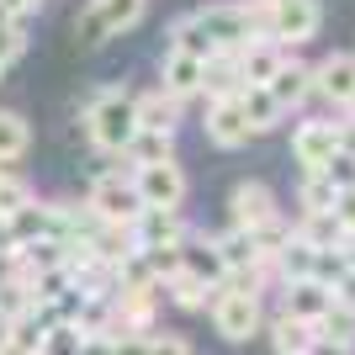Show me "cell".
<instances>
[{"mask_svg":"<svg viewBox=\"0 0 355 355\" xmlns=\"http://www.w3.org/2000/svg\"><path fill=\"white\" fill-rule=\"evenodd\" d=\"M85 133H90V144L101 148V154L122 159V148L133 144V133H138V122H133V96H128L122 85L96 90V96H90V106H85Z\"/></svg>","mask_w":355,"mask_h":355,"instance_id":"6da1fadb","label":"cell"},{"mask_svg":"<svg viewBox=\"0 0 355 355\" xmlns=\"http://www.w3.org/2000/svg\"><path fill=\"white\" fill-rule=\"evenodd\" d=\"M90 218L101 228H133L138 223V191H133V170H101L90 180V196H85Z\"/></svg>","mask_w":355,"mask_h":355,"instance_id":"7a4b0ae2","label":"cell"},{"mask_svg":"<svg viewBox=\"0 0 355 355\" xmlns=\"http://www.w3.org/2000/svg\"><path fill=\"white\" fill-rule=\"evenodd\" d=\"M212 329H218L228 345H250L254 334L266 329L260 297L254 292H234V286H218V292H212Z\"/></svg>","mask_w":355,"mask_h":355,"instance_id":"3957f363","label":"cell"},{"mask_svg":"<svg viewBox=\"0 0 355 355\" xmlns=\"http://www.w3.org/2000/svg\"><path fill=\"white\" fill-rule=\"evenodd\" d=\"M191 21L202 27V37H207L212 53H239V48L254 43L244 0H218V6H202V11H191Z\"/></svg>","mask_w":355,"mask_h":355,"instance_id":"277c9868","label":"cell"},{"mask_svg":"<svg viewBox=\"0 0 355 355\" xmlns=\"http://www.w3.org/2000/svg\"><path fill=\"white\" fill-rule=\"evenodd\" d=\"M148 0H90L85 11H80V43H106V37H122V32H133L144 21Z\"/></svg>","mask_w":355,"mask_h":355,"instance_id":"5b68a950","label":"cell"},{"mask_svg":"<svg viewBox=\"0 0 355 355\" xmlns=\"http://www.w3.org/2000/svg\"><path fill=\"white\" fill-rule=\"evenodd\" d=\"M228 218H234V228H244V234H266L270 223H282V202H276V191H270L266 180H239L234 191H228Z\"/></svg>","mask_w":355,"mask_h":355,"instance_id":"8992f818","label":"cell"},{"mask_svg":"<svg viewBox=\"0 0 355 355\" xmlns=\"http://www.w3.org/2000/svg\"><path fill=\"white\" fill-rule=\"evenodd\" d=\"M133 191H138V207L144 212H180V202H186V170L175 159L144 164V170H133Z\"/></svg>","mask_w":355,"mask_h":355,"instance_id":"52a82bcc","label":"cell"},{"mask_svg":"<svg viewBox=\"0 0 355 355\" xmlns=\"http://www.w3.org/2000/svg\"><path fill=\"white\" fill-rule=\"evenodd\" d=\"M318 27H324V6H318V0H282V6L270 11V43L286 48V53L313 43Z\"/></svg>","mask_w":355,"mask_h":355,"instance_id":"ba28073f","label":"cell"},{"mask_svg":"<svg viewBox=\"0 0 355 355\" xmlns=\"http://www.w3.org/2000/svg\"><path fill=\"white\" fill-rule=\"evenodd\" d=\"M334 154H340V122H329V117L297 122V133H292V159L302 164L308 175H318Z\"/></svg>","mask_w":355,"mask_h":355,"instance_id":"9c48e42d","label":"cell"},{"mask_svg":"<svg viewBox=\"0 0 355 355\" xmlns=\"http://www.w3.org/2000/svg\"><path fill=\"white\" fill-rule=\"evenodd\" d=\"M186 218L180 212H138V223H133V244H138V254H164V250H180L186 244Z\"/></svg>","mask_w":355,"mask_h":355,"instance_id":"30bf717a","label":"cell"},{"mask_svg":"<svg viewBox=\"0 0 355 355\" xmlns=\"http://www.w3.org/2000/svg\"><path fill=\"white\" fill-rule=\"evenodd\" d=\"M313 96H324L329 106H345L355 96V53H329L324 64H313Z\"/></svg>","mask_w":355,"mask_h":355,"instance_id":"8fae6325","label":"cell"},{"mask_svg":"<svg viewBox=\"0 0 355 355\" xmlns=\"http://www.w3.org/2000/svg\"><path fill=\"white\" fill-rule=\"evenodd\" d=\"M266 90H270V101L282 106V112H297V106L313 96V64H302L297 53H286V64L270 74V85H266Z\"/></svg>","mask_w":355,"mask_h":355,"instance_id":"7c38bea8","label":"cell"},{"mask_svg":"<svg viewBox=\"0 0 355 355\" xmlns=\"http://www.w3.org/2000/svg\"><path fill=\"white\" fill-rule=\"evenodd\" d=\"M133 122H138V133H175L180 128V101L154 85V90H144V96H133Z\"/></svg>","mask_w":355,"mask_h":355,"instance_id":"4fadbf2b","label":"cell"},{"mask_svg":"<svg viewBox=\"0 0 355 355\" xmlns=\"http://www.w3.org/2000/svg\"><path fill=\"white\" fill-rule=\"evenodd\" d=\"M180 270H186V276H196L202 286H212V292L228 282V276H223L218 250H212V234H186V244H180Z\"/></svg>","mask_w":355,"mask_h":355,"instance_id":"5bb4252c","label":"cell"},{"mask_svg":"<svg viewBox=\"0 0 355 355\" xmlns=\"http://www.w3.org/2000/svg\"><path fill=\"white\" fill-rule=\"evenodd\" d=\"M234 64H239V80H244V85H270V74L286 64V48H276L270 37H254L250 48L234 53Z\"/></svg>","mask_w":355,"mask_h":355,"instance_id":"9a60e30c","label":"cell"},{"mask_svg":"<svg viewBox=\"0 0 355 355\" xmlns=\"http://www.w3.org/2000/svg\"><path fill=\"white\" fill-rule=\"evenodd\" d=\"M207 144L218 148H244L250 144V128H244V112H239V96L234 101H207Z\"/></svg>","mask_w":355,"mask_h":355,"instance_id":"2e32d148","label":"cell"},{"mask_svg":"<svg viewBox=\"0 0 355 355\" xmlns=\"http://www.w3.org/2000/svg\"><path fill=\"white\" fill-rule=\"evenodd\" d=\"M159 90H164V96H175L180 106L191 101V96H202V59H186V53H170V48H164Z\"/></svg>","mask_w":355,"mask_h":355,"instance_id":"e0dca14e","label":"cell"},{"mask_svg":"<svg viewBox=\"0 0 355 355\" xmlns=\"http://www.w3.org/2000/svg\"><path fill=\"white\" fill-rule=\"evenodd\" d=\"M282 292H286L282 313H292L297 324H308V329L318 324L329 308H334V292H329V286H318V282H286Z\"/></svg>","mask_w":355,"mask_h":355,"instance_id":"ac0fdd59","label":"cell"},{"mask_svg":"<svg viewBox=\"0 0 355 355\" xmlns=\"http://www.w3.org/2000/svg\"><path fill=\"white\" fill-rule=\"evenodd\" d=\"M239 112H244V128H250V138L254 133H270V128H282V106L270 101V90L266 85H244L239 90Z\"/></svg>","mask_w":355,"mask_h":355,"instance_id":"d6986e66","label":"cell"},{"mask_svg":"<svg viewBox=\"0 0 355 355\" xmlns=\"http://www.w3.org/2000/svg\"><path fill=\"white\" fill-rule=\"evenodd\" d=\"M239 90H244V80H239L234 53H212V59L202 64V96H207V101H234Z\"/></svg>","mask_w":355,"mask_h":355,"instance_id":"ffe728a7","label":"cell"},{"mask_svg":"<svg viewBox=\"0 0 355 355\" xmlns=\"http://www.w3.org/2000/svg\"><path fill=\"white\" fill-rule=\"evenodd\" d=\"M170 159H175V133H133V144L122 148V164H128V170L170 164Z\"/></svg>","mask_w":355,"mask_h":355,"instance_id":"44dd1931","label":"cell"},{"mask_svg":"<svg viewBox=\"0 0 355 355\" xmlns=\"http://www.w3.org/2000/svg\"><path fill=\"white\" fill-rule=\"evenodd\" d=\"M11 234H16V244L53 239V202H37V196H32L27 207H16L11 212Z\"/></svg>","mask_w":355,"mask_h":355,"instance_id":"7402d4cb","label":"cell"},{"mask_svg":"<svg viewBox=\"0 0 355 355\" xmlns=\"http://www.w3.org/2000/svg\"><path fill=\"white\" fill-rule=\"evenodd\" d=\"M313 260H318V250H313L308 239H297V228H292V239L276 250V276H282V286L286 282H313Z\"/></svg>","mask_w":355,"mask_h":355,"instance_id":"603a6c76","label":"cell"},{"mask_svg":"<svg viewBox=\"0 0 355 355\" xmlns=\"http://www.w3.org/2000/svg\"><path fill=\"white\" fill-rule=\"evenodd\" d=\"M297 239H308L313 250H340L345 234H340V223H334V212H297Z\"/></svg>","mask_w":355,"mask_h":355,"instance_id":"cb8c5ba5","label":"cell"},{"mask_svg":"<svg viewBox=\"0 0 355 355\" xmlns=\"http://www.w3.org/2000/svg\"><path fill=\"white\" fill-rule=\"evenodd\" d=\"M270 345H276V355H313V329L297 324L292 313H276L270 318Z\"/></svg>","mask_w":355,"mask_h":355,"instance_id":"d4e9b609","label":"cell"},{"mask_svg":"<svg viewBox=\"0 0 355 355\" xmlns=\"http://www.w3.org/2000/svg\"><path fill=\"white\" fill-rule=\"evenodd\" d=\"M313 345H334V350H355V313L329 308L318 324H313Z\"/></svg>","mask_w":355,"mask_h":355,"instance_id":"484cf974","label":"cell"},{"mask_svg":"<svg viewBox=\"0 0 355 355\" xmlns=\"http://www.w3.org/2000/svg\"><path fill=\"white\" fill-rule=\"evenodd\" d=\"M27 144H32L27 117H21V112H0V170L21 159V154H27Z\"/></svg>","mask_w":355,"mask_h":355,"instance_id":"4316f807","label":"cell"},{"mask_svg":"<svg viewBox=\"0 0 355 355\" xmlns=\"http://www.w3.org/2000/svg\"><path fill=\"white\" fill-rule=\"evenodd\" d=\"M159 292H170V302H175V308H186V313H196V308H207V302H212V286H202L196 276H186V270L164 276Z\"/></svg>","mask_w":355,"mask_h":355,"instance_id":"83f0119b","label":"cell"},{"mask_svg":"<svg viewBox=\"0 0 355 355\" xmlns=\"http://www.w3.org/2000/svg\"><path fill=\"white\" fill-rule=\"evenodd\" d=\"M170 53H186V59H212L207 37H202V27H196L191 16H175V27H170Z\"/></svg>","mask_w":355,"mask_h":355,"instance_id":"f1b7e54d","label":"cell"},{"mask_svg":"<svg viewBox=\"0 0 355 355\" xmlns=\"http://www.w3.org/2000/svg\"><path fill=\"white\" fill-rule=\"evenodd\" d=\"M80 345H85L80 324H74V318H59V324H48V334H43V345H37V355H80Z\"/></svg>","mask_w":355,"mask_h":355,"instance_id":"f546056e","label":"cell"},{"mask_svg":"<svg viewBox=\"0 0 355 355\" xmlns=\"http://www.w3.org/2000/svg\"><path fill=\"white\" fill-rule=\"evenodd\" d=\"M334 196H340V191H334L324 175H308V180H302V191H297V207H302V212H334Z\"/></svg>","mask_w":355,"mask_h":355,"instance_id":"4dcf8cb0","label":"cell"},{"mask_svg":"<svg viewBox=\"0 0 355 355\" xmlns=\"http://www.w3.org/2000/svg\"><path fill=\"white\" fill-rule=\"evenodd\" d=\"M21 313H32V292L21 282H6L0 286V324H16Z\"/></svg>","mask_w":355,"mask_h":355,"instance_id":"1f68e13d","label":"cell"},{"mask_svg":"<svg viewBox=\"0 0 355 355\" xmlns=\"http://www.w3.org/2000/svg\"><path fill=\"white\" fill-rule=\"evenodd\" d=\"M32 202V186L21 175H11V170H6V180H0V218H11L16 207H27Z\"/></svg>","mask_w":355,"mask_h":355,"instance_id":"d6a6232c","label":"cell"},{"mask_svg":"<svg viewBox=\"0 0 355 355\" xmlns=\"http://www.w3.org/2000/svg\"><path fill=\"white\" fill-rule=\"evenodd\" d=\"M318 175H324L334 191H355V154H334V159H329Z\"/></svg>","mask_w":355,"mask_h":355,"instance_id":"836d02e7","label":"cell"},{"mask_svg":"<svg viewBox=\"0 0 355 355\" xmlns=\"http://www.w3.org/2000/svg\"><path fill=\"white\" fill-rule=\"evenodd\" d=\"M21 53H27V32L16 27V21H0V69H6V64H16Z\"/></svg>","mask_w":355,"mask_h":355,"instance_id":"e575fe53","label":"cell"},{"mask_svg":"<svg viewBox=\"0 0 355 355\" xmlns=\"http://www.w3.org/2000/svg\"><path fill=\"white\" fill-rule=\"evenodd\" d=\"M334 223H340L345 244H350V239H355V191H340V196H334Z\"/></svg>","mask_w":355,"mask_h":355,"instance_id":"d590c367","label":"cell"},{"mask_svg":"<svg viewBox=\"0 0 355 355\" xmlns=\"http://www.w3.org/2000/svg\"><path fill=\"white\" fill-rule=\"evenodd\" d=\"M148 355H191V345L180 334H148Z\"/></svg>","mask_w":355,"mask_h":355,"instance_id":"8d00e7d4","label":"cell"},{"mask_svg":"<svg viewBox=\"0 0 355 355\" xmlns=\"http://www.w3.org/2000/svg\"><path fill=\"white\" fill-rule=\"evenodd\" d=\"M37 6H43V0H0V16H6V21H16V27H21L27 16H37Z\"/></svg>","mask_w":355,"mask_h":355,"instance_id":"74e56055","label":"cell"},{"mask_svg":"<svg viewBox=\"0 0 355 355\" xmlns=\"http://www.w3.org/2000/svg\"><path fill=\"white\" fill-rule=\"evenodd\" d=\"M334 308H345V313H355V270H345L340 282H334Z\"/></svg>","mask_w":355,"mask_h":355,"instance_id":"f35d334b","label":"cell"},{"mask_svg":"<svg viewBox=\"0 0 355 355\" xmlns=\"http://www.w3.org/2000/svg\"><path fill=\"white\" fill-rule=\"evenodd\" d=\"M112 355H148V334H122V340H112Z\"/></svg>","mask_w":355,"mask_h":355,"instance_id":"ab89813d","label":"cell"},{"mask_svg":"<svg viewBox=\"0 0 355 355\" xmlns=\"http://www.w3.org/2000/svg\"><path fill=\"white\" fill-rule=\"evenodd\" d=\"M21 244H16V234H11V218H0V254H16Z\"/></svg>","mask_w":355,"mask_h":355,"instance_id":"60d3db41","label":"cell"},{"mask_svg":"<svg viewBox=\"0 0 355 355\" xmlns=\"http://www.w3.org/2000/svg\"><path fill=\"white\" fill-rule=\"evenodd\" d=\"M80 355H112V340H96V334H85V345H80Z\"/></svg>","mask_w":355,"mask_h":355,"instance_id":"b9f144b4","label":"cell"},{"mask_svg":"<svg viewBox=\"0 0 355 355\" xmlns=\"http://www.w3.org/2000/svg\"><path fill=\"white\" fill-rule=\"evenodd\" d=\"M16 282V254H0V286Z\"/></svg>","mask_w":355,"mask_h":355,"instance_id":"7bdbcfd3","label":"cell"},{"mask_svg":"<svg viewBox=\"0 0 355 355\" xmlns=\"http://www.w3.org/2000/svg\"><path fill=\"white\" fill-rule=\"evenodd\" d=\"M313 355H355V350H334V345H313Z\"/></svg>","mask_w":355,"mask_h":355,"instance_id":"ee69618b","label":"cell"},{"mask_svg":"<svg viewBox=\"0 0 355 355\" xmlns=\"http://www.w3.org/2000/svg\"><path fill=\"white\" fill-rule=\"evenodd\" d=\"M345 122H355V96H350V101H345Z\"/></svg>","mask_w":355,"mask_h":355,"instance_id":"f6af8a7d","label":"cell"},{"mask_svg":"<svg viewBox=\"0 0 355 355\" xmlns=\"http://www.w3.org/2000/svg\"><path fill=\"white\" fill-rule=\"evenodd\" d=\"M260 6H270V11H276V6H282V0H260Z\"/></svg>","mask_w":355,"mask_h":355,"instance_id":"bcb514c9","label":"cell"},{"mask_svg":"<svg viewBox=\"0 0 355 355\" xmlns=\"http://www.w3.org/2000/svg\"><path fill=\"white\" fill-rule=\"evenodd\" d=\"M0 180H6V170H0Z\"/></svg>","mask_w":355,"mask_h":355,"instance_id":"7dc6e473","label":"cell"},{"mask_svg":"<svg viewBox=\"0 0 355 355\" xmlns=\"http://www.w3.org/2000/svg\"><path fill=\"white\" fill-rule=\"evenodd\" d=\"M0 355H6V345H0Z\"/></svg>","mask_w":355,"mask_h":355,"instance_id":"c3c4849f","label":"cell"},{"mask_svg":"<svg viewBox=\"0 0 355 355\" xmlns=\"http://www.w3.org/2000/svg\"><path fill=\"white\" fill-rule=\"evenodd\" d=\"M0 21H6V16H0Z\"/></svg>","mask_w":355,"mask_h":355,"instance_id":"681fc988","label":"cell"},{"mask_svg":"<svg viewBox=\"0 0 355 355\" xmlns=\"http://www.w3.org/2000/svg\"><path fill=\"white\" fill-rule=\"evenodd\" d=\"M0 74H6V69H0Z\"/></svg>","mask_w":355,"mask_h":355,"instance_id":"f907efd6","label":"cell"}]
</instances>
